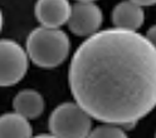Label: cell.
Returning <instances> with one entry per match:
<instances>
[{
  "label": "cell",
  "instance_id": "cell-8",
  "mask_svg": "<svg viewBox=\"0 0 156 138\" xmlns=\"http://www.w3.org/2000/svg\"><path fill=\"white\" fill-rule=\"evenodd\" d=\"M13 108L27 119H35L44 111V98L34 89H23L14 97Z\"/></svg>",
  "mask_w": 156,
  "mask_h": 138
},
{
  "label": "cell",
  "instance_id": "cell-7",
  "mask_svg": "<svg viewBox=\"0 0 156 138\" xmlns=\"http://www.w3.org/2000/svg\"><path fill=\"white\" fill-rule=\"evenodd\" d=\"M112 22L117 29L137 32L145 22V12L139 4L123 0L113 8Z\"/></svg>",
  "mask_w": 156,
  "mask_h": 138
},
{
  "label": "cell",
  "instance_id": "cell-14",
  "mask_svg": "<svg viewBox=\"0 0 156 138\" xmlns=\"http://www.w3.org/2000/svg\"><path fill=\"white\" fill-rule=\"evenodd\" d=\"M3 24H4V16H3L2 10H0V32H2V29H3Z\"/></svg>",
  "mask_w": 156,
  "mask_h": 138
},
{
  "label": "cell",
  "instance_id": "cell-10",
  "mask_svg": "<svg viewBox=\"0 0 156 138\" xmlns=\"http://www.w3.org/2000/svg\"><path fill=\"white\" fill-rule=\"evenodd\" d=\"M86 138H127L126 133L115 124L106 123L91 131Z\"/></svg>",
  "mask_w": 156,
  "mask_h": 138
},
{
  "label": "cell",
  "instance_id": "cell-3",
  "mask_svg": "<svg viewBox=\"0 0 156 138\" xmlns=\"http://www.w3.org/2000/svg\"><path fill=\"white\" fill-rule=\"evenodd\" d=\"M92 128V117L77 103L58 105L49 117V131L57 138H86Z\"/></svg>",
  "mask_w": 156,
  "mask_h": 138
},
{
  "label": "cell",
  "instance_id": "cell-1",
  "mask_svg": "<svg viewBox=\"0 0 156 138\" xmlns=\"http://www.w3.org/2000/svg\"><path fill=\"white\" fill-rule=\"evenodd\" d=\"M68 82L92 118L132 126L156 107V48L137 32L98 30L74 52Z\"/></svg>",
  "mask_w": 156,
  "mask_h": 138
},
{
  "label": "cell",
  "instance_id": "cell-2",
  "mask_svg": "<svg viewBox=\"0 0 156 138\" xmlns=\"http://www.w3.org/2000/svg\"><path fill=\"white\" fill-rule=\"evenodd\" d=\"M27 54L35 65L51 69L61 65L69 54L71 42L59 28L39 26L27 38Z\"/></svg>",
  "mask_w": 156,
  "mask_h": 138
},
{
  "label": "cell",
  "instance_id": "cell-15",
  "mask_svg": "<svg viewBox=\"0 0 156 138\" xmlns=\"http://www.w3.org/2000/svg\"><path fill=\"white\" fill-rule=\"evenodd\" d=\"M77 2H96V0H77Z\"/></svg>",
  "mask_w": 156,
  "mask_h": 138
},
{
  "label": "cell",
  "instance_id": "cell-13",
  "mask_svg": "<svg viewBox=\"0 0 156 138\" xmlns=\"http://www.w3.org/2000/svg\"><path fill=\"white\" fill-rule=\"evenodd\" d=\"M32 138H57V137L51 133V134H39V136H35V137H32Z\"/></svg>",
  "mask_w": 156,
  "mask_h": 138
},
{
  "label": "cell",
  "instance_id": "cell-12",
  "mask_svg": "<svg viewBox=\"0 0 156 138\" xmlns=\"http://www.w3.org/2000/svg\"><path fill=\"white\" fill-rule=\"evenodd\" d=\"M131 2L139 4L140 6H151V5H155L156 4V0H131Z\"/></svg>",
  "mask_w": 156,
  "mask_h": 138
},
{
  "label": "cell",
  "instance_id": "cell-16",
  "mask_svg": "<svg viewBox=\"0 0 156 138\" xmlns=\"http://www.w3.org/2000/svg\"><path fill=\"white\" fill-rule=\"evenodd\" d=\"M155 138H156V134H155Z\"/></svg>",
  "mask_w": 156,
  "mask_h": 138
},
{
  "label": "cell",
  "instance_id": "cell-6",
  "mask_svg": "<svg viewBox=\"0 0 156 138\" xmlns=\"http://www.w3.org/2000/svg\"><path fill=\"white\" fill-rule=\"evenodd\" d=\"M68 0H37L34 8L35 18L45 28H61L67 24L71 14Z\"/></svg>",
  "mask_w": 156,
  "mask_h": 138
},
{
  "label": "cell",
  "instance_id": "cell-5",
  "mask_svg": "<svg viewBox=\"0 0 156 138\" xmlns=\"http://www.w3.org/2000/svg\"><path fill=\"white\" fill-rule=\"evenodd\" d=\"M102 22V10L94 2H77L71 8L67 24L73 34L88 38L100 30Z\"/></svg>",
  "mask_w": 156,
  "mask_h": 138
},
{
  "label": "cell",
  "instance_id": "cell-9",
  "mask_svg": "<svg viewBox=\"0 0 156 138\" xmlns=\"http://www.w3.org/2000/svg\"><path fill=\"white\" fill-rule=\"evenodd\" d=\"M33 128L25 117L16 112L0 116V138H32Z\"/></svg>",
  "mask_w": 156,
  "mask_h": 138
},
{
  "label": "cell",
  "instance_id": "cell-4",
  "mask_svg": "<svg viewBox=\"0 0 156 138\" xmlns=\"http://www.w3.org/2000/svg\"><path fill=\"white\" fill-rule=\"evenodd\" d=\"M28 68L25 49L12 39H0V87L18 84L25 77Z\"/></svg>",
  "mask_w": 156,
  "mask_h": 138
},
{
  "label": "cell",
  "instance_id": "cell-11",
  "mask_svg": "<svg viewBox=\"0 0 156 138\" xmlns=\"http://www.w3.org/2000/svg\"><path fill=\"white\" fill-rule=\"evenodd\" d=\"M146 38H147V40L156 48V24L155 25H152L149 30H147V33H146V35H145Z\"/></svg>",
  "mask_w": 156,
  "mask_h": 138
}]
</instances>
